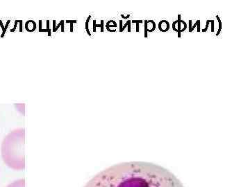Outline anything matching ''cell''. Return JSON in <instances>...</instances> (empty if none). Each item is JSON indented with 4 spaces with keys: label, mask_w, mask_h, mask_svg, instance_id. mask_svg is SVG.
I'll return each mask as SVG.
<instances>
[{
    "label": "cell",
    "mask_w": 250,
    "mask_h": 187,
    "mask_svg": "<svg viewBox=\"0 0 250 187\" xmlns=\"http://www.w3.org/2000/svg\"><path fill=\"white\" fill-rule=\"evenodd\" d=\"M84 187H184L170 170L147 162H125L100 172Z\"/></svg>",
    "instance_id": "1"
},
{
    "label": "cell",
    "mask_w": 250,
    "mask_h": 187,
    "mask_svg": "<svg viewBox=\"0 0 250 187\" xmlns=\"http://www.w3.org/2000/svg\"><path fill=\"white\" fill-rule=\"evenodd\" d=\"M25 130L19 128L10 132L3 139L1 153L4 163L12 169L23 170L24 162Z\"/></svg>",
    "instance_id": "2"
},
{
    "label": "cell",
    "mask_w": 250,
    "mask_h": 187,
    "mask_svg": "<svg viewBox=\"0 0 250 187\" xmlns=\"http://www.w3.org/2000/svg\"><path fill=\"white\" fill-rule=\"evenodd\" d=\"M24 185H25L24 179H20V180L14 182V183L10 184L7 187H24Z\"/></svg>",
    "instance_id": "3"
},
{
    "label": "cell",
    "mask_w": 250,
    "mask_h": 187,
    "mask_svg": "<svg viewBox=\"0 0 250 187\" xmlns=\"http://www.w3.org/2000/svg\"><path fill=\"white\" fill-rule=\"evenodd\" d=\"M159 30L165 32V31L168 30L169 28H170V25H169L168 22L166 20H163L159 22Z\"/></svg>",
    "instance_id": "4"
},
{
    "label": "cell",
    "mask_w": 250,
    "mask_h": 187,
    "mask_svg": "<svg viewBox=\"0 0 250 187\" xmlns=\"http://www.w3.org/2000/svg\"><path fill=\"white\" fill-rule=\"evenodd\" d=\"M177 23H178V29H177V33H178V37H181V15H178V19H177Z\"/></svg>",
    "instance_id": "5"
},
{
    "label": "cell",
    "mask_w": 250,
    "mask_h": 187,
    "mask_svg": "<svg viewBox=\"0 0 250 187\" xmlns=\"http://www.w3.org/2000/svg\"><path fill=\"white\" fill-rule=\"evenodd\" d=\"M216 18H217V19H218V22H219V29H218V32H217V34H216V36H219V34H220V32H221L222 21H221V19H220V18H219L218 16H216Z\"/></svg>",
    "instance_id": "6"
},
{
    "label": "cell",
    "mask_w": 250,
    "mask_h": 187,
    "mask_svg": "<svg viewBox=\"0 0 250 187\" xmlns=\"http://www.w3.org/2000/svg\"><path fill=\"white\" fill-rule=\"evenodd\" d=\"M133 23H136V31L139 32V23H142L143 20H133Z\"/></svg>",
    "instance_id": "7"
},
{
    "label": "cell",
    "mask_w": 250,
    "mask_h": 187,
    "mask_svg": "<svg viewBox=\"0 0 250 187\" xmlns=\"http://www.w3.org/2000/svg\"><path fill=\"white\" fill-rule=\"evenodd\" d=\"M145 37H147V20H145Z\"/></svg>",
    "instance_id": "8"
},
{
    "label": "cell",
    "mask_w": 250,
    "mask_h": 187,
    "mask_svg": "<svg viewBox=\"0 0 250 187\" xmlns=\"http://www.w3.org/2000/svg\"><path fill=\"white\" fill-rule=\"evenodd\" d=\"M196 26H198V27L200 29V20L197 21V22L194 24L193 27H192L191 29L189 30V32H192V31H193V29H195V27H196Z\"/></svg>",
    "instance_id": "9"
},
{
    "label": "cell",
    "mask_w": 250,
    "mask_h": 187,
    "mask_svg": "<svg viewBox=\"0 0 250 187\" xmlns=\"http://www.w3.org/2000/svg\"><path fill=\"white\" fill-rule=\"evenodd\" d=\"M210 22H211V20L207 21V25H206V27L205 28V29H202V32H206V31H207V29H208V25H209Z\"/></svg>",
    "instance_id": "10"
},
{
    "label": "cell",
    "mask_w": 250,
    "mask_h": 187,
    "mask_svg": "<svg viewBox=\"0 0 250 187\" xmlns=\"http://www.w3.org/2000/svg\"><path fill=\"white\" fill-rule=\"evenodd\" d=\"M211 32H214V21L211 20Z\"/></svg>",
    "instance_id": "11"
},
{
    "label": "cell",
    "mask_w": 250,
    "mask_h": 187,
    "mask_svg": "<svg viewBox=\"0 0 250 187\" xmlns=\"http://www.w3.org/2000/svg\"><path fill=\"white\" fill-rule=\"evenodd\" d=\"M178 22L177 21H175V22H173V24H172V29H174V31H177V29H176L175 28V24H177V23Z\"/></svg>",
    "instance_id": "12"
}]
</instances>
